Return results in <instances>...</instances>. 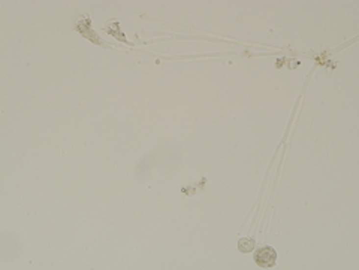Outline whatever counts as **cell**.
Returning <instances> with one entry per match:
<instances>
[{
	"label": "cell",
	"mask_w": 359,
	"mask_h": 270,
	"mask_svg": "<svg viewBox=\"0 0 359 270\" xmlns=\"http://www.w3.org/2000/svg\"><path fill=\"white\" fill-rule=\"evenodd\" d=\"M277 261V252L271 247H262L255 252V263L262 269L274 267Z\"/></svg>",
	"instance_id": "obj_1"
},
{
	"label": "cell",
	"mask_w": 359,
	"mask_h": 270,
	"mask_svg": "<svg viewBox=\"0 0 359 270\" xmlns=\"http://www.w3.org/2000/svg\"><path fill=\"white\" fill-rule=\"evenodd\" d=\"M255 248V241L250 237H244V239H239L238 242V249L241 252H252Z\"/></svg>",
	"instance_id": "obj_2"
}]
</instances>
